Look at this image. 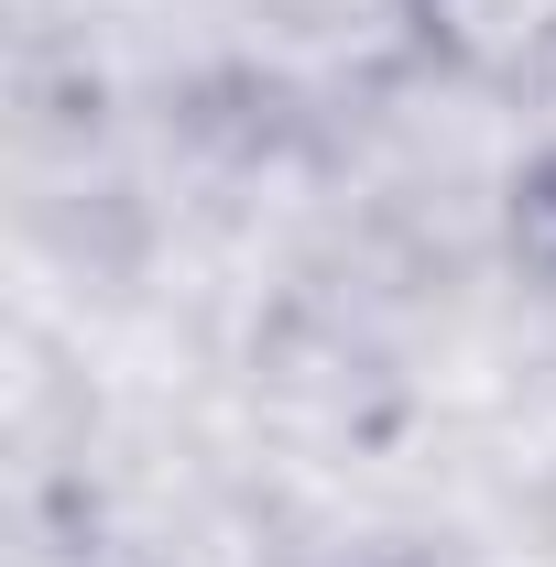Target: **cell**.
Masks as SVG:
<instances>
[{
	"label": "cell",
	"mask_w": 556,
	"mask_h": 567,
	"mask_svg": "<svg viewBox=\"0 0 556 567\" xmlns=\"http://www.w3.org/2000/svg\"><path fill=\"white\" fill-rule=\"evenodd\" d=\"M404 22L470 87H556V0H404Z\"/></svg>",
	"instance_id": "obj_1"
},
{
	"label": "cell",
	"mask_w": 556,
	"mask_h": 567,
	"mask_svg": "<svg viewBox=\"0 0 556 567\" xmlns=\"http://www.w3.org/2000/svg\"><path fill=\"white\" fill-rule=\"evenodd\" d=\"M513 251H524V274L556 295V153L513 175Z\"/></svg>",
	"instance_id": "obj_2"
}]
</instances>
